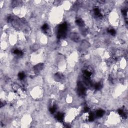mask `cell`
<instances>
[{
  "mask_svg": "<svg viewBox=\"0 0 128 128\" xmlns=\"http://www.w3.org/2000/svg\"><path fill=\"white\" fill-rule=\"evenodd\" d=\"M30 94L32 98L35 100H39L44 94V90L40 86H35L30 90Z\"/></svg>",
  "mask_w": 128,
  "mask_h": 128,
  "instance_id": "cell-1",
  "label": "cell"
}]
</instances>
